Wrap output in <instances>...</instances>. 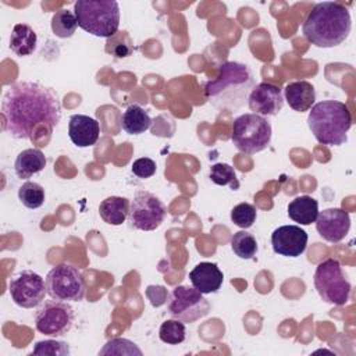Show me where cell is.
I'll use <instances>...</instances> for the list:
<instances>
[{
    "label": "cell",
    "mask_w": 356,
    "mask_h": 356,
    "mask_svg": "<svg viewBox=\"0 0 356 356\" xmlns=\"http://www.w3.org/2000/svg\"><path fill=\"white\" fill-rule=\"evenodd\" d=\"M3 129L15 139L39 142L50 136L61 120L58 93L43 83L21 81L10 85L1 99Z\"/></svg>",
    "instance_id": "cell-1"
},
{
    "label": "cell",
    "mask_w": 356,
    "mask_h": 356,
    "mask_svg": "<svg viewBox=\"0 0 356 356\" xmlns=\"http://www.w3.org/2000/svg\"><path fill=\"white\" fill-rule=\"evenodd\" d=\"M253 88L254 78L246 64L224 61L220 64L218 75L204 83V95L216 108L236 111L245 106Z\"/></svg>",
    "instance_id": "cell-2"
},
{
    "label": "cell",
    "mask_w": 356,
    "mask_h": 356,
    "mask_svg": "<svg viewBox=\"0 0 356 356\" xmlns=\"http://www.w3.org/2000/svg\"><path fill=\"white\" fill-rule=\"evenodd\" d=\"M352 19L349 10L337 1L317 3L306 17L302 32L316 47H335L350 33Z\"/></svg>",
    "instance_id": "cell-3"
},
{
    "label": "cell",
    "mask_w": 356,
    "mask_h": 356,
    "mask_svg": "<svg viewBox=\"0 0 356 356\" xmlns=\"http://www.w3.org/2000/svg\"><path fill=\"white\" fill-rule=\"evenodd\" d=\"M307 125L317 142L328 146H341L348 140L352 115L345 103L323 100L312 106Z\"/></svg>",
    "instance_id": "cell-4"
},
{
    "label": "cell",
    "mask_w": 356,
    "mask_h": 356,
    "mask_svg": "<svg viewBox=\"0 0 356 356\" xmlns=\"http://www.w3.org/2000/svg\"><path fill=\"white\" fill-rule=\"evenodd\" d=\"M78 26L85 32L111 38L120 26V6L115 0H78L74 4Z\"/></svg>",
    "instance_id": "cell-5"
},
{
    "label": "cell",
    "mask_w": 356,
    "mask_h": 356,
    "mask_svg": "<svg viewBox=\"0 0 356 356\" xmlns=\"http://www.w3.org/2000/svg\"><path fill=\"white\" fill-rule=\"evenodd\" d=\"M271 124L259 114L246 113L236 117L232 122L231 140L243 153L253 154L268 147L271 142Z\"/></svg>",
    "instance_id": "cell-6"
},
{
    "label": "cell",
    "mask_w": 356,
    "mask_h": 356,
    "mask_svg": "<svg viewBox=\"0 0 356 356\" xmlns=\"http://www.w3.org/2000/svg\"><path fill=\"white\" fill-rule=\"evenodd\" d=\"M314 286L325 303L343 306L349 302L350 284L346 280L342 266L335 259H325L316 267Z\"/></svg>",
    "instance_id": "cell-7"
},
{
    "label": "cell",
    "mask_w": 356,
    "mask_h": 356,
    "mask_svg": "<svg viewBox=\"0 0 356 356\" xmlns=\"http://www.w3.org/2000/svg\"><path fill=\"white\" fill-rule=\"evenodd\" d=\"M47 295L63 302H79L85 296L86 284L82 273L68 263L53 267L46 275Z\"/></svg>",
    "instance_id": "cell-8"
},
{
    "label": "cell",
    "mask_w": 356,
    "mask_h": 356,
    "mask_svg": "<svg viewBox=\"0 0 356 356\" xmlns=\"http://www.w3.org/2000/svg\"><path fill=\"white\" fill-rule=\"evenodd\" d=\"M75 312L63 300H43L35 314L36 330L47 337H63L74 324Z\"/></svg>",
    "instance_id": "cell-9"
},
{
    "label": "cell",
    "mask_w": 356,
    "mask_h": 356,
    "mask_svg": "<svg viewBox=\"0 0 356 356\" xmlns=\"http://www.w3.org/2000/svg\"><path fill=\"white\" fill-rule=\"evenodd\" d=\"M167 312L172 318L181 320L182 323H195L210 312V303L193 286L179 285L170 295Z\"/></svg>",
    "instance_id": "cell-10"
},
{
    "label": "cell",
    "mask_w": 356,
    "mask_h": 356,
    "mask_svg": "<svg viewBox=\"0 0 356 356\" xmlns=\"http://www.w3.org/2000/svg\"><path fill=\"white\" fill-rule=\"evenodd\" d=\"M167 214L164 203L147 191H138L129 203L128 221L140 231H153L161 225Z\"/></svg>",
    "instance_id": "cell-11"
},
{
    "label": "cell",
    "mask_w": 356,
    "mask_h": 356,
    "mask_svg": "<svg viewBox=\"0 0 356 356\" xmlns=\"http://www.w3.org/2000/svg\"><path fill=\"white\" fill-rule=\"evenodd\" d=\"M8 292L17 306L33 309L44 300V295L47 293L46 280L31 270H25L11 278Z\"/></svg>",
    "instance_id": "cell-12"
},
{
    "label": "cell",
    "mask_w": 356,
    "mask_h": 356,
    "mask_svg": "<svg viewBox=\"0 0 356 356\" xmlns=\"http://www.w3.org/2000/svg\"><path fill=\"white\" fill-rule=\"evenodd\" d=\"M314 222L318 235L331 243L341 242L348 235L350 228L349 214L338 207L318 211Z\"/></svg>",
    "instance_id": "cell-13"
},
{
    "label": "cell",
    "mask_w": 356,
    "mask_h": 356,
    "mask_svg": "<svg viewBox=\"0 0 356 356\" xmlns=\"http://www.w3.org/2000/svg\"><path fill=\"white\" fill-rule=\"evenodd\" d=\"M248 104L254 114L277 115L284 106L282 89L270 82H260L252 89Z\"/></svg>",
    "instance_id": "cell-14"
},
{
    "label": "cell",
    "mask_w": 356,
    "mask_h": 356,
    "mask_svg": "<svg viewBox=\"0 0 356 356\" xmlns=\"http://www.w3.org/2000/svg\"><path fill=\"white\" fill-rule=\"evenodd\" d=\"M307 232L299 225H281L271 234L273 250L285 257L300 256L307 246Z\"/></svg>",
    "instance_id": "cell-15"
},
{
    "label": "cell",
    "mask_w": 356,
    "mask_h": 356,
    "mask_svg": "<svg viewBox=\"0 0 356 356\" xmlns=\"http://www.w3.org/2000/svg\"><path fill=\"white\" fill-rule=\"evenodd\" d=\"M100 135L99 122L85 114H72L68 122V136L76 147L93 146Z\"/></svg>",
    "instance_id": "cell-16"
},
{
    "label": "cell",
    "mask_w": 356,
    "mask_h": 356,
    "mask_svg": "<svg viewBox=\"0 0 356 356\" xmlns=\"http://www.w3.org/2000/svg\"><path fill=\"white\" fill-rule=\"evenodd\" d=\"M189 280L195 289L203 295H207L214 293L221 288L224 274L216 263L202 261L192 268L189 273Z\"/></svg>",
    "instance_id": "cell-17"
},
{
    "label": "cell",
    "mask_w": 356,
    "mask_h": 356,
    "mask_svg": "<svg viewBox=\"0 0 356 356\" xmlns=\"http://www.w3.org/2000/svg\"><path fill=\"white\" fill-rule=\"evenodd\" d=\"M284 100L295 111L303 113L309 111L316 100L314 86L307 81H295L289 82L284 89Z\"/></svg>",
    "instance_id": "cell-18"
},
{
    "label": "cell",
    "mask_w": 356,
    "mask_h": 356,
    "mask_svg": "<svg viewBox=\"0 0 356 356\" xmlns=\"http://www.w3.org/2000/svg\"><path fill=\"white\" fill-rule=\"evenodd\" d=\"M46 163L47 159L40 149H25L18 153L14 163V171L18 178L28 179L32 175L40 172L46 167Z\"/></svg>",
    "instance_id": "cell-19"
},
{
    "label": "cell",
    "mask_w": 356,
    "mask_h": 356,
    "mask_svg": "<svg viewBox=\"0 0 356 356\" xmlns=\"http://www.w3.org/2000/svg\"><path fill=\"white\" fill-rule=\"evenodd\" d=\"M318 214V202L309 196L302 195L296 196L293 200L288 204V216L295 222H299L300 225H310L316 221Z\"/></svg>",
    "instance_id": "cell-20"
},
{
    "label": "cell",
    "mask_w": 356,
    "mask_h": 356,
    "mask_svg": "<svg viewBox=\"0 0 356 356\" xmlns=\"http://www.w3.org/2000/svg\"><path fill=\"white\" fill-rule=\"evenodd\" d=\"M36 32L26 24H15L10 35V49L17 56H29L36 50Z\"/></svg>",
    "instance_id": "cell-21"
},
{
    "label": "cell",
    "mask_w": 356,
    "mask_h": 356,
    "mask_svg": "<svg viewBox=\"0 0 356 356\" xmlns=\"http://www.w3.org/2000/svg\"><path fill=\"white\" fill-rule=\"evenodd\" d=\"M129 213V200L122 196H108L99 204V214L110 225H121Z\"/></svg>",
    "instance_id": "cell-22"
},
{
    "label": "cell",
    "mask_w": 356,
    "mask_h": 356,
    "mask_svg": "<svg viewBox=\"0 0 356 356\" xmlns=\"http://www.w3.org/2000/svg\"><path fill=\"white\" fill-rule=\"evenodd\" d=\"M152 125L147 111L139 104H131L121 115V128L129 135H140Z\"/></svg>",
    "instance_id": "cell-23"
},
{
    "label": "cell",
    "mask_w": 356,
    "mask_h": 356,
    "mask_svg": "<svg viewBox=\"0 0 356 356\" xmlns=\"http://www.w3.org/2000/svg\"><path fill=\"white\" fill-rule=\"evenodd\" d=\"M78 28L75 13L68 8H61L51 17V31L57 38H71Z\"/></svg>",
    "instance_id": "cell-24"
},
{
    "label": "cell",
    "mask_w": 356,
    "mask_h": 356,
    "mask_svg": "<svg viewBox=\"0 0 356 356\" xmlns=\"http://www.w3.org/2000/svg\"><path fill=\"white\" fill-rule=\"evenodd\" d=\"M231 248L239 259L249 260L257 253V241L250 232L238 231L231 238Z\"/></svg>",
    "instance_id": "cell-25"
},
{
    "label": "cell",
    "mask_w": 356,
    "mask_h": 356,
    "mask_svg": "<svg viewBox=\"0 0 356 356\" xmlns=\"http://www.w3.org/2000/svg\"><path fill=\"white\" fill-rule=\"evenodd\" d=\"M18 199L28 209H39L46 199L44 189L38 182L26 181L18 189Z\"/></svg>",
    "instance_id": "cell-26"
},
{
    "label": "cell",
    "mask_w": 356,
    "mask_h": 356,
    "mask_svg": "<svg viewBox=\"0 0 356 356\" xmlns=\"http://www.w3.org/2000/svg\"><path fill=\"white\" fill-rule=\"evenodd\" d=\"M159 337L164 343L168 345H178L185 341L186 337V330H185V323L177 318L165 320L159 330Z\"/></svg>",
    "instance_id": "cell-27"
},
{
    "label": "cell",
    "mask_w": 356,
    "mask_h": 356,
    "mask_svg": "<svg viewBox=\"0 0 356 356\" xmlns=\"http://www.w3.org/2000/svg\"><path fill=\"white\" fill-rule=\"evenodd\" d=\"M209 178L211 179V182H214L216 185H231L232 189L239 186V182L236 179V172L234 170V167H231L227 163H216L210 167V174Z\"/></svg>",
    "instance_id": "cell-28"
},
{
    "label": "cell",
    "mask_w": 356,
    "mask_h": 356,
    "mask_svg": "<svg viewBox=\"0 0 356 356\" xmlns=\"http://www.w3.org/2000/svg\"><path fill=\"white\" fill-rule=\"evenodd\" d=\"M257 217L256 207L250 203H239L231 210V220L239 228H250Z\"/></svg>",
    "instance_id": "cell-29"
},
{
    "label": "cell",
    "mask_w": 356,
    "mask_h": 356,
    "mask_svg": "<svg viewBox=\"0 0 356 356\" xmlns=\"http://www.w3.org/2000/svg\"><path fill=\"white\" fill-rule=\"evenodd\" d=\"M99 355H142V350L136 346L135 342L125 338H114L106 342L103 349L99 350Z\"/></svg>",
    "instance_id": "cell-30"
},
{
    "label": "cell",
    "mask_w": 356,
    "mask_h": 356,
    "mask_svg": "<svg viewBox=\"0 0 356 356\" xmlns=\"http://www.w3.org/2000/svg\"><path fill=\"white\" fill-rule=\"evenodd\" d=\"M71 353L70 346L64 341L44 339L35 343L32 355H50V356H68Z\"/></svg>",
    "instance_id": "cell-31"
},
{
    "label": "cell",
    "mask_w": 356,
    "mask_h": 356,
    "mask_svg": "<svg viewBox=\"0 0 356 356\" xmlns=\"http://www.w3.org/2000/svg\"><path fill=\"white\" fill-rule=\"evenodd\" d=\"M131 170L138 178H150L156 174V163L149 157H140L132 163Z\"/></svg>",
    "instance_id": "cell-32"
}]
</instances>
